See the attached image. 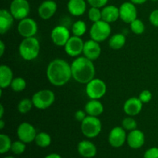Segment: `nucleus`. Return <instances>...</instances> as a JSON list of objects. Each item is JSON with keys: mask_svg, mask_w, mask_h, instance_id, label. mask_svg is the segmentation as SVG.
I'll use <instances>...</instances> for the list:
<instances>
[{"mask_svg": "<svg viewBox=\"0 0 158 158\" xmlns=\"http://www.w3.org/2000/svg\"><path fill=\"white\" fill-rule=\"evenodd\" d=\"M5 127V122L3 119H0V130H2Z\"/></svg>", "mask_w": 158, "mask_h": 158, "instance_id": "nucleus-44", "label": "nucleus"}, {"mask_svg": "<svg viewBox=\"0 0 158 158\" xmlns=\"http://www.w3.org/2000/svg\"><path fill=\"white\" fill-rule=\"evenodd\" d=\"M55 94L50 89H41L33 94L32 101L33 106L39 110H46L55 102Z\"/></svg>", "mask_w": 158, "mask_h": 158, "instance_id": "nucleus-5", "label": "nucleus"}, {"mask_svg": "<svg viewBox=\"0 0 158 158\" xmlns=\"http://www.w3.org/2000/svg\"><path fill=\"white\" fill-rule=\"evenodd\" d=\"M86 115H87V114L86 113V111L79 110H77V112L75 113V114H74V117H75L76 120H77V121H79L81 123V122H83V120H85V118L87 117Z\"/></svg>", "mask_w": 158, "mask_h": 158, "instance_id": "nucleus-39", "label": "nucleus"}, {"mask_svg": "<svg viewBox=\"0 0 158 158\" xmlns=\"http://www.w3.org/2000/svg\"><path fill=\"white\" fill-rule=\"evenodd\" d=\"M88 17L89 19L93 23L102 20V12L100 9L96 7H91L88 11Z\"/></svg>", "mask_w": 158, "mask_h": 158, "instance_id": "nucleus-33", "label": "nucleus"}, {"mask_svg": "<svg viewBox=\"0 0 158 158\" xmlns=\"http://www.w3.org/2000/svg\"><path fill=\"white\" fill-rule=\"evenodd\" d=\"M57 11V4L53 0H45L38 8V14L42 19L47 20L52 18Z\"/></svg>", "mask_w": 158, "mask_h": 158, "instance_id": "nucleus-16", "label": "nucleus"}, {"mask_svg": "<svg viewBox=\"0 0 158 158\" xmlns=\"http://www.w3.org/2000/svg\"><path fill=\"white\" fill-rule=\"evenodd\" d=\"M102 20L108 23H112L120 19L119 8L114 5L106 6L102 9Z\"/></svg>", "mask_w": 158, "mask_h": 158, "instance_id": "nucleus-21", "label": "nucleus"}, {"mask_svg": "<svg viewBox=\"0 0 158 158\" xmlns=\"http://www.w3.org/2000/svg\"><path fill=\"white\" fill-rule=\"evenodd\" d=\"M10 87L15 92L19 93L24 90L26 87V82L23 77H15L13 79Z\"/></svg>", "mask_w": 158, "mask_h": 158, "instance_id": "nucleus-30", "label": "nucleus"}, {"mask_svg": "<svg viewBox=\"0 0 158 158\" xmlns=\"http://www.w3.org/2000/svg\"><path fill=\"white\" fill-rule=\"evenodd\" d=\"M45 158H62L61 156L58 154H56V153H52V154H49V155L46 156Z\"/></svg>", "mask_w": 158, "mask_h": 158, "instance_id": "nucleus-42", "label": "nucleus"}, {"mask_svg": "<svg viewBox=\"0 0 158 158\" xmlns=\"http://www.w3.org/2000/svg\"><path fill=\"white\" fill-rule=\"evenodd\" d=\"M52 139H51L50 135L46 132H40L38 133L35 137V143L37 146L40 148H47L51 144Z\"/></svg>", "mask_w": 158, "mask_h": 158, "instance_id": "nucleus-26", "label": "nucleus"}, {"mask_svg": "<svg viewBox=\"0 0 158 158\" xmlns=\"http://www.w3.org/2000/svg\"><path fill=\"white\" fill-rule=\"evenodd\" d=\"M14 17L7 9H2L0 10V33L4 34L7 32L14 23Z\"/></svg>", "mask_w": 158, "mask_h": 158, "instance_id": "nucleus-20", "label": "nucleus"}, {"mask_svg": "<svg viewBox=\"0 0 158 158\" xmlns=\"http://www.w3.org/2000/svg\"><path fill=\"white\" fill-rule=\"evenodd\" d=\"M17 30L19 34L23 38L33 37L38 32V25L33 19L27 17L19 20L17 26Z\"/></svg>", "mask_w": 158, "mask_h": 158, "instance_id": "nucleus-9", "label": "nucleus"}, {"mask_svg": "<svg viewBox=\"0 0 158 158\" xmlns=\"http://www.w3.org/2000/svg\"><path fill=\"white\" fill-rule=\"evenodd\" d=\"M72 77L82 84H86L95 78L96 69L92 60L86 57L79 56L71 63Z\"/></svg>", "mask_w": 158, "mask_h": 158, "instance_id": "nucleus-2", "label": "nucleus"}, {"mask_svg": "<svg viewBox=\"0 0 158 158\" xmlns=\"http://www.w3.org/2000/svg\"><path fill=\"white\" fill-rule=\"evenodd\" d=\"M130 26H131V31L136 35H140V34L143 33L145 31L144 23L139 19H136L132 23H130Z\"/></svg>", "mask_w": 158, "mask_h": 158, "instance_id": "nucleus-31", "label": "nucleus"}, {"mask_svg": "<svg viewBox=\"0 0 158 158\" xmlns=\"http://www.w3.org/2000/svg\"><path fill=\"white\" fill-rule=\"evenodd\" d=\"M102 131V123L97 117L88 116L81 122V131L87 138H94L100 134Z\"/></svg>", "mask_w": 158, "mask_h": 158, "instance_id": "nucleus-4", "label": "nucleus"}, {"mask_svg": "<svg viewBox=\"0 0 158 158\" xmlns=\"http://www.w3.org/2000/svg\"><path fill=\"white\" fill-rule=\"evenodd\" d=\"M46 77L53 86H64L73 77L71 64L63 59L52 60L46 68Z\"/></svg>", "mask_w": 158, "mask_h": 158, "instance_id": "nucleus-1", "label": "nucleus"}, {"mask_svg": "<svg viewBox=\"0 0 158 158\" xmlns=\"http://www.w3.org/2000/svg\"><path fill=\"white\" fill-rule=\"evenodd\" d=\"M143 108V103L139 97H133L126 100L123 104V111L125 114L131 117L137 116L140 114Z\"/></svg>", "mask_w": 158, "mask_h": 158, "instance_id": "nucleus-18", "label": "nucleus"}, {"mask_svg": "<svg viewBox=\"0 0 158 158\" xmlns=\"http://www.w3.org/2000/svg\"><path fill=\"white\" fill-rule=\"evenodd\" d=\"M120 19L125 23H131L137 19V9L136 5L130 2L122 3L119 7Z\"/></svg>", "mask_w": 158, "mask_h": 158, "instance_id": "nucleus-13", "label": "nucleus"}, {"mask_svg": "<svg viewBox=\"0 0 158 158\" xmlns=\"http://www.w3.org/2000/svg\"><path fill=\"white\" fill-rule=\"evenodd\" d=\"M67 9L73 16L83 15L86 11V2L85 0H69Z\"/></svg>", "mask_w": 158, "mask_h": 158, "instance_id": "nucleus-22", "label": "nucleus"}, {"mask_svg": "<svg viewBox=\"0 0 158 158\" xmlns=\"http://www.w3.org/2000/svg\"><path fill=\"white\" fill-rule=\"evenodd\" d=\"M40 51V42L35 36L24 38L19 46L20 56L26 61H31L37 58Z\"/></svg>", "mask_w": 158, "mask_h": 158, "instance_id": "nucleus-3", "label": "nucleus"}, {"mask_svg": "<svg viewBox=\"0 0 158 158\" xmlns=\"http://www.w3.org/2000/svg\"><path fill=\"white\" fill-rule=\"evenodd\" d=\"M106 93V83L101 79L94 78L86 84V94L90 100H100Z\"/></svg>", "mask_w": 158, "mask_h": 158, "instance_id": "nucleus-7", "label": "nucleus"}, {"mask_svg": "<svg viewBox=\"0 0 158 158\" xmlns=\"http://www.w3.org/2000/svg\"><path fill=\"white\" fill-rule=\"evenodd\" d=\"M111 34L110 23H108L103 20H100L98 22L93 23L90 29H89V35L90 39L102 43L110 37Z\"/></svg>", "mask_w": 158, "mask_h": 158, "instance_id": "nucleus-6", "label": "nucleus"}, {"mask_svg": "<svg viewBox=\"0 0 158 158\" xmlns=\"http://www.w3.org/2000/svg\"><path fill=\"white\" fill-rule=\"evenodd\" d=\"M13 79L12 69L9 66L1 65L0 66V87L1 89H6L10 86Z\"/></svg>", "mask_w": 158, "mask_h": 158, "instance_id": "nucleus-23", "label": "nucleus"}, {"mask_svg": "<svg viewBox=\"0 0 158 158\" xmlns=\"http://www.w3.org/2000/svg\"><path fill=\"white\" fill-rule=\"evenodd\" d=\"M130 1L135 5H142L146 2L148 0H130Z\"/></svg>", "mask_w": 158, "mask_h": 158, "instance_id": "nucleus-41", "label": "nucleus"}, {"mask_svg": "<svg viewBox=\"0 0 158 158\" xmlns=\"http://www.w3.org/2000/svg\"><path fill=\"white\" fill-rule=\"evenodd\" d=\"M151 1H152V2H157L158 0H151Z\"/></svg>", "mask_w": 158, "mask_h": 158, "instance_id": "nucleus-46", "label": "nucleus"}, {"mask_svg": "<svg viewBox=\"0 0 158 158\" xmlns=\"http://www.w3.org/2000/svg\"><path fill=\"white\" fill-rule=\"evenodd\" d=\"M26 143L23 142L22 140H19L16 141L12 142V148H11V151L14 154L16 155H20V154H23L26 151Z\"/></svg>", "mask_w": 158, "mask_h": 158, "instance_id": "nucleus-34", "label": "nucleus"}, {"mask_svg": "<svg viewBox=\"0 0 158 158\" xmlns=\"http://www.w3.org/2000/svg\"><path fill=\"white\" fill-rule=\"evenodd\" d=\"M149 21L153 26L158 27V9H154L151 12L149 16Z\"/></svg>", "mask_w": 158, "mask_h": 158, "instance_id": "nucleus-38", "label": "nucleus"}, {"mask_svg": "<svg viewBox=\"0 0 158 158\" xmlns=\"http://www.w3.org/2000/svg\"><path fill=\"white\" fill-rule=\"evenodd\" d=\"M83 46H84V42L81 37L73 35L64 46V50L69 56L77 57L83 53Z\"/></svg>", "mask_w": 158, "mask_h": 158, "instance_id": "nucleus-12", "label": "nucleus"}, {"mask_svg": "<svg viewBox=\"0 0 158 158\" xmlns=\"http://www.w3.org/2000/svg\"><path fill=\"white\" fill-rule=\"evenodd\" d=\"M9 11L15 19L22 20L29 16L30 5L27 0H12L9 6Z\"/></svg>", "mask_w": 158, "mask_h": 158, "instance_id": "nucleus-8", "label": "nucleus"}, {"mask_svg": "<svg viewBox=\"0 0 158 158\" xmlns=\"http://www.w3.org/2000/svg\"><path fill=\"white\" fill-rule=\"evenodd\" d=\"M127 143L132 149H139L142 148L145 143V136L143 131L135 129L130 131L127 137Z\"/></svg>", "mask_w": 158, "mask_h": 158, "instance_id": "nucleus-17", "label": "nucleus"}, {"mask_svg": "<svg viewBox=\"0 0 158 158\" xmlns=\"http://www.w3.org/2000/svg\"><path fill=\"white\" fill-rule=\"evenodd\" d=\"M122 127L125 130V131H131L137 129V123L133 117L131 116L127 117H125L123 120H122Z\"/></svg>", "mask_w": 158, "mask_h": 158, "instance_id": "nucleus-32", "label": "nucleus"}, {"mask_svg": "<svg viewBox=\"0 0 158 158\" xmlns=\"http://www.w3.org/2000/svg\"><path fill=\"white\" fill-rule=\"evenodd\" d=\"M126 36L122 33H116L110 37L109 40L110 47L114 50L122 49L126 44Z\"/></svg>", "mask_w": 158, "mask_h": 158, "instance_id": "nucleus-25", "label": "nucleus"}, {"mask_svg": "<svg viewBox=\"0 0 158 158\" xmlns=\"http://www.w3.org/2000/svg\"><path fill=\"white\" fill-rule=\"evenodd\" d=\"M126 131L122 127H115L110 132L108 141L111 147L115 148H121L127 141Z\"/></svg>", "mask_w": 158, "mask_h": 158, "instance_id": "nucleus-14", "label": "nucleus"}, {"mask_svg": "<svg viewBox=\"0 0 158 158\" xmlns=\"http://www.w3.org/2000/svg\"><path fill=\"white\" fill-rule=\"evenodd\" d=\"M5 49H6V46H5L2 40H1L0 41V56H3L5 52Z\"/></svg>", "mask_w": 158, "mask_h": 158, "instance_id": "nucleus-40", "label": "nucleus"}, {"mask_svg": "<svg viewBox=\"0 0 158 158\" xmlns=\"http://www.w3.org/2000/svg\"><path fill=\"white\" fill-rule=\"evenodd\" d=\"M32 106H33V103L32 101V99L30 100L29 98H25L20 100L17 106V109L20 114H24L29 112L32 110Z\"/></svg>", "mask_w": 158, "mask_h": 158, "instance_id": "nucleus-29", "label": "nucleus"}, {"mask_svg": "<svg viewBox=\"0 0 158 158\" xmlns=\"http://www.w3.org/2000/svg\"><path fill=\"white\" fill-rule=\"evenodd\" d=\"M87 26L86 23L83 20H77L73 24L72 26V32L73 35L76 36L82 37L86 32Z\"/></svg>", "mask_w": 158, "mask_h": 158, "instance_id": "nucleus-27", "label": "nucleus"}, {"mask_svg": "<svg viewBox=\"0 0 158 158\" xmlns=\"http://www.w3.org/2000/svg\"><path fill=\"white\" fill-rule=\"evenodd\" d=\"M139 99L141 100V102L143 103H148L152 99V94L150 90L148 89H144V90L142 91L141 93L139 95Z\"/></svg>", "mask_w": 158, "mask_h": 158, "instance_id": "nucleus-35", "label": "nucleus"}, {"mask_svg": "<svg viewBox=\"0 0 158 158\" xmlns=\"http://www.w3.org/2000/svg\"><path fill=\"white\" fill-rule=\"evenodd\" d=\"M16 134L19 140H22L25 143H29L35 141L37 133L33 125L28 122H23L17 127Z\"/></svg>", "mask_w": 158, "mask_h": 158, "instance_id": "nucleus-10", "label": "nucleus"}, {"mask_svg": "<svg viewBox=\"0 0 158 158\" xmlns=\"http://www.w3.org/2000/svg\"><path fill=\"white\" fill-rule=\"evenodd\" d=\"M4 158H15V157H10V156H9V157H4Z\"/></svg>", "mask_w": 158, "mask_h": 158, "instance_id": "nucleus-45", "label": "nucleus"}, {"mask_svg": "<svg viewBox=\"0 0 158 158\" xmlns=\"http://www.w3.org/2000/svg\"><path fill=\"white\" fill-rule=\"evenodd\" d=\"M52 42L57 46H64L71 37L67 27L64 26H56L52 29L50 34Z\"/></svg>", "mask_w": 158, "mask_h": 158, "instance_id": "nucleus-11", "label": "nucleus"}, {"mask_svg": "<svg viewBox=\"0 0 158 158\" xmlns=\"http://www.w3.org/2000/svg\"><path fill=\"white\" fill-rule=\"evenodd\" d=\"M77 151L80 156L85 158H93L97 153V147L89 140H82L78 143Z\"/></svg>", "mask_w": 158, "mask_h": 158, "instance_id": "nucleus-19", "label": "nucleus"}, {"mask_svg": "<svg viewBox=\"0 0 158 158\" xmlns=\"http://www.w3.org/2000/svg\"><path fill=\"white\" fill-rule=\"evenodd\" d=\"M143 158H158V148L154 147L145 151Z\"/></svg>", "mask_w": 158, "mask_h": 158, "instance_id": "nucleus-37", "label": "nucleus"}, {"mask_svg": "<svg viewBox=\"0 0 158 158\" xmlns=\"http://www.w3.org/2000/svg\"><path fill=\"white\" fill-rule=\"evenodd\" d=\"M84 109L88 116L98 117L103 113L104 106L99 100H90L85 105Z\"/></svg>", "mask_w": 158, "mask_h": 158, "instance_id": "nucleus-24", "label": "nucleus"}, {"mask_svg": "<svg viewBox=\"0 0 158 158\" xmlns=\"http://www.w3.org/2000/svg\"><path fill=\"white\" fill-rule=\"evenodd\" d=\"M109 0H87V2L91 7L96 8H103L106 6Z\"/></svg>", "mask_w": 158, "mask_h": 158, "instance_id": "nucleus-36", "label": "nucleus"}, {"mask_svg": "<svg viewBox=\"0 0 158 158\" xmlns=\"http://www.w3.org/2000/svg\"><path fill=\"white\" fill-rule=\"evenodd\" d=\"M12 142L10 137L4 134H0V153L4 154L11 151Z\"/></svg>", "mask_w": 158, "mask_h": 158, "instance_id": "nucleus-28", "label": "nucleus"}, {"mask_svg": "<svg viewBox=\"0 0 158 158\" xmlns=\"http://www.w3.org/2000/svg\"><path fill=\"white\" fill-rule=\"evenodd\" d=\"M4 106L2 104H0V119H2L4 115Z\"/></svg>", "mask_w": 158, "mask_h": 158, "instance_id": "nucleus-43", "label": "nucleus"}, {"mask_svg": "<svg viewBox=\"0 0 158 158\" xmlns=\"http://www.w3.org/2000/svg\"><path fill=\"white\" fill-rule=\"evenodd\" d=\"M83 54L85 57L92 61L97 60L101 54V47L100 43L92 39L84 42Z\"/></svg>", "mask_w": 158, "mask_h": 158, "instance_id": "nucleus-15", "label": "nucleus"}]
</instances>
